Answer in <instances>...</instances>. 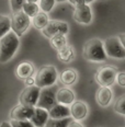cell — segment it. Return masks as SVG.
<instances>
[{"label":"cell","mask_w":125,"mask_h":127,"mask_svg":"<svg viewBox=\"0 0 125 127\" xmlns=\"http://www.w3.org/2000/svg\"><path fill=\"white\" fill-rule=\"evenodd\" d=\"M116 73L118 68L113 66H103L97 70L94 78L100 87H111L115 82Z\"/></svg>","instance_id":"6"},{"label":"cell","mask_w":125,"mask_h":127,"mask_svg":"<svg viewBox=\"0 0 125 127\" xmlns=\"http://www.w3.org/2000/svg\"><path fill=\"white\" fill-rule=\"evenodd\" d=\"M0 127H12V126L10 125L9 122H3V123L0 124Z\"/></svg>","instance_id":"34"},{"label":"cell","mask_w":125,"mask_h":127,"mask_svg":"<svg viewBox=\"0 0 125 127\" xmlns=\"http://www.w3.org/2000/svg\"><path fill=\"white\" fill-rule=\"evenodd\" d=\"M11 31L15 35L21 37L31 25V18H29L22 10L13 12L11 17Z\"/></svg>","instance_id":"5"},{"label":"cell","mask_w":125,"mask_h":127,"mask_svg":"<svg viewBox=\"0 0 125 127\" xmlns=\"http://www.w3.org/2000/svg\"><path fill=\"white\" fill-rule=\"evenodd\" d=\"M56 104V100H55V93L50 89L42 88L39 94V99L36 101L35 106L41 107L44 110L48 111L53 105Z\"/></svg>","instance_id":"10"},{"label":"cell","mask_w":125,"mask_h":127,"mask_svg":"<svg viewBox=\"0 0 125 127\" xmlns=\"http://www.w3.org/2000/svg\"><path fill=\"white\" fill-rule=\"evenodd\" d=\"M25 1H28V2H36V3H38L39 0H25Z\"/></svg>","instance_id":"36"},{"label":"cell","mask_w":125,"mask_h":127,"mask_svg":"<svg viewBox=\"0 0 125 127\" xmlns=\"http://www.w3.org/2000/svg\"><path fill=\"white\" fill-rule=\"evenodd\" d=\"M69 112H70V117L75 121H82L87 117L89 108L87 104L82 101H74L69 105Z\"/></svg>","instance_id":"12"},{"label":"cell","mask_w":125,"mask_h":127,"mask_svg":"<svg viewBox=\"0 0 125 127\" xmlns=\"http://www.w3.org/2000/svg\"><path fill=\"white\" fill-rule=\"evenodd\" d=\"M22 10L23 12L28 15L29 18H33L34 15L36 14L39 11H40V7L36 2H28L25 1L22 6Z\"/></svg>","instance_id":"22"},{"label":"cell","mask_w":125,"mask_h":127,"mask_svg":"<svg viewBox=\"0 0 125 127\" xmlns=\"http://www.w3.org/2000/svg\"><path fill=\"white\" fill-rule=\"evenodd\" d=\"M48 118V113L46 110L34 106V112L30 118V122L34 125V127H44Z\"/></svg>","instance_id":"15"},{"label":"cell","mask_w":125,"mask_h":127,"mask_svg":"<svg viewBox=\"0 0 125 127\" xmlns=\"http://www.w3.org/2000/svg\"><path fill=\"white\" fill-rule=\"evenodd\" d=\"M49 118H54V120H60V118L70 117V112H69V106L63 104H58L56 103L53 105L52 107L47 111Z\"/></svg>","instance_id":"16"},{"label":"cell","mask_w":125,"mask_h":127,"mask_svg":"<svg viewBox=\"0 0 125 127\" xmlns=\"http://www.w3.org/2000/svg\"><path fill=\"white\" fill-rule=\"evenodd\" d=\"M20 46V37L9 31L0 38V63H7L15 55Z\"/></svg>","instance_id":"1"},{"label":"cell","mask_w":125,"mask_h":127,"mask_svg":"<svg viewBox=\"0 0 125 127\" xmlns=\"http://www.w3.org/2000/svg\"><path fill=\"white\" fill-rule=\"evenodd\" d=\"M115 81L118 82V84L122 88L125 87V72L124 71H120V72L116 73V78Z\"/></svg>","instance_id":"29"},{"label":"cell","mask_w":125,"mask_h":127,"mask_svg":"<svg viewBox=\"0 0 125 127\" xmlns=\"http://www.w3.org/2000/svg\"><path fill=\"white\" fill-rule=\"evenodd\" d=\"M23 81H24V84L26 87H30V86H34V77H28V78L23 79Z\"/></svg>","instance_id":"31"},{"label":"cell","mask_w":125,"mask_h":127,"mask_svg":"<svg viewBox=\"0 0 125 127\" xmlns=\"http://www.w3.org/2000/svg\"><path fill=\"white\" fill-rule=\"evenodd\" d=\"M114 111L120 115H125V95L122 94L114 104Z\"/></svg>","instance_id":"25"},{"label":"cell","mask_w":125,"mask_h":127,"mask_svg":"<svg viewBox=\"0 0 125 127\" xmlns=\"http://www.w3.org/2000/svg\"><path fill=\"white\" fill-rule=\"evenodd\" d=\"M9 31H11V20L7 15L0 14V38Z\"/></svg>","instance_id":"23"},{"label":"cell","mask_w":125,"mask_h":127,"mask_svg":"<svg viewBox=\"0 0 125 127\" xmlns=\"http://www.w3.org/2000/svg\"><path fill=\"white\" fill-rule=\"evenodd\" d=\"M39 1H40V4H39L40 10L46 13L52 11L55 6V2H56L55 0H39Z\"/></svg>","instance_id":"26"},{"label":"cell","mask_w":125,"mask_h":127,"mask_svg":"<svg viewBox=\"0 0 125 127\" xmlns=\"http://www.w3.org/2000/svg\"><path fill=\"white\" fill-rule=\"evenodd\" d=\"M58 79V72L57 69L52 65L42 66L38 70L35 77H34V84L39 88H48L52 87L53 84Z\"/></svg>","instance_id":"3"},{"label":"cell","mask_w":125,"mask_h":127,"mask_svg":"<svg viewBox=\"0 0 125 127\" xmlns=\"http://www.w3.org/2000/svg\"><path fill=\"white\" fill-rule=\"evenodd\" d=\"M68 2L70 4H73V6H77V4H79V3H82L83 2V0H68ZM84 3V2H83Z\"/></svg>","instance_id":"33"},{"label":"cell","mask_w":125,"mask_h":127,"mask_svg":"<svg viewBox=\"0 0 125 127\" xmlns=\"http://www.w3.org/2000/svg\"><path fill=\"white\" fill-rule=\"evenodd\" d=\"M71 117L60 118V120H54V118H48L44 127H67L69 121Z\"/></svg>","instance_id":"24"},{"label":"cell","mask_w":125,"mask_h":127,"mask_svg":"<svg viewBox=\"0 0 125 127\" xmlns=\"http://www.w3.org/2000/svg\"><path fill=\"white\" fill-rule=\"evenodd\" d=\"M73 18L77 23L80 24H90L92 21V11L89 4L87 3H79L75 6L73 12Z\"/></svg>","instance_id":"8"},{"label":"cell","mask_w":125,"mask_h":127,"mask_svg":"<svg viewBox=\"0 0 125 127\" xmlns=\"http://www.w3.org/2000/svg\"><path fill=\"white\" fill-rule=\"evenodd\" d=\"M42 34L47 38H50L52 36L56 34H67L69 31V25L67 22L59 20H49L47 24L42 29Z\"/></svg>","instance_id":"7"},{"label":"cell","mask_w":125,"mask_h":127,"mask_svg":"<svg viewBox=\"0 0 125 127\" xmlns=\"http://www.w3.org/2000/svg\"><path fill=\"white\" fill-rule=\"evenodd\" d=\"M48 21H49V18L47 15V13L43 11H39L33 18H31V23L33 24V26L36 30H42L47 24Z\"/></svg>","instance_id":"20"},{"label":"cell","mask_w":125,"mask_h":127,"mask_svg":"<svg viewBox=\"0 0 125 127\" xmlns=\"http://www.w3.org/2000/svg\"><path fill=\"white\" fill-rule=\"evenodd\" d=\"M12 127H34V125L29 120L25 121H18V120H11L9 122Z\"/></svg>","instance_id":"27"},{"label":"cell","mask_w":125,"mask_h":127,"mask_svg":"<svg viewBox=\"0 0 125 127\" xmlns=\"http://www.w3.org/2000/svg\"><path fill=\"white\" fill-rule=\"evenodd\" d=\"M113 100V92L110 87H99L95 91V102L102 107H106Z\"/></svg>","instance_id":"13"},{"label":"cell","mask_w":125,"mask_h":127,"mask_svg":"<svg viewBox=\"0 0 125 127\" xmlns=\"http://www.w3.org/2000/svg\"><path fill=\"white\" fill-rule=\"evenodd\" d=\"M57 58L59 62H62L64 64H69L71 63L76 57V53L75 48L71 45L66 44L65 46H63L62 48L57 49Z\"/></svg>","instance_id":"18"},{"label":"cell","mask_w":125,"mask_h":127,"mask_svg":"<svg viewBox=\"0 0 125 127\" xmlns=\"http://www.w3.org/2000/svg\"><path fill=\"white\" fill-rule=\"evenodd\" d=\"M58 77L64 86H73L78 80V72L73 68H68V69L62 71V73Z\"/></svg>","instance_id":"19"},{"label":"cell","mask_w":125,"mask_h":127,"mask_svg":"<svg viewBox=\"0 0 125 127\" xmlns=\"http://www.w3.org/2000/svg\"><path fill=\"white\" fill-rule=\"evenodd\" d=\"M35 72V67L31 62H22L15 68V75L19 79H25L28 77H32Z\"/></svg>","instance_id":"17"},{"label":"cell","mask_w":125,"mask_h":127,"mask_svg":"<svg viewBox=\"0 0 125 127\" xmlns=\"http://www.w3.org/2000/svg\"><path fill=\"white\" fill-rule=\"evenodd\" d=\"M41 91V88L34 86L26 87V88L21 92L20 94V103L23 105H28V106H35L36 101L39 99V94Z\"/></svg>","instance_id":"9"},{"label":"cell","mask_w":125,"mask_h":127,"mask_svg":"<svg viewBox=\"0 0 125 127\" xmlns=\"http://www.w3.org/2000/svg\"><path fill=\"white\" fill-rule=\"evenodd\" d=\"M82 54L84 59L92 63H102L108 58L103 48V41L99 38H91L87 41L83 45Z\"/></svg>","instance_id":"2"},{"label":"cell","mask_w":125,"mask_h":127,"mask_svg":"<svg viewBox=\"0 0 125 127\" xmlns=\"http://www.w3.org/2000/svg\"><path fill=\"white\" fill-rule=\"evenodd\" d=\"M56 2H64V1H66V0H55Z\"/></svg>","instance_id":"37"},{"label":"cell","mask_w":125,"mask_h":127,"mask_svg":"<svg viewBox=\"0 0 125 127\" xmlns=\"http://www.w3.org/2000/svg\"><path fill=\"white\" fill-rule=\"evenodd\" d=\"M103 48L108 57L115 59L125 58V46L119 41L116 36H111L103 41Z\"/></svg>","instance_id":"4"},{"label":"cell","mask_w":125,"mask_h":127,"mask_svg":"<svg viewBox=\"0 0 125 127\" xmlns=\"http://www.w3.org/2000/svg\"><path fill=\"white\" fill-rule=\"evenodd\" d=\"M93 1H94V0H83V2H84V3H87V4H90L91 2H93Z\"/></svg>","instance_id":"35"},{"label":"cell","mask_w":125,"mask_h":127,"mask_svg":"<svg viewBox=\"0 0 125 127\" xmlns=\"http://www.w3.org/2000/svg\"><path fill=\"white\" fill-rule=\"evenodd\" d=\"M55 100L58 104H63L66 106H69L76 100L75 92L69 88H60L55 94Z\"/></svg>","instance_id":"14"},{"label":"cell","mask_w":125,"mask_h":127,"mask_svg":"<svg viewBox=\"0 0 125 127\" xmlns=\"http://www.w3.org/2000/svg\"><path fill=\"white\" fill-rule=\"evenodd\" d=\"M24 2L25 0H10V8H11L12 12L20 11Z\"/></svg>","instance_id":"28"},{"label":"cell","mask_w":125,"mask_h":127,"mask_svg":"<svg viewBox=\"0 0 125 127\" xmlns=\"http://www.w3.org/2000/svg\"><path fill=\"white\" fill-rule=\"evenodd\" d=\"M49 44L52 46V48H54L55 51L62 48L63 46H65L67 44V38H66L65 34H56V35L52 36L49 38Z\"/></svg>","instance_id":"21"},{"label":"cell","mask_w":125,"mask_h":127,"mask_svg":"<svg viewBox=\"0 0 125 127\" xmlns=\"http://www.w3.org/2000/svg\"><path fill=\"white\" fill-rule=\"evenodd\" d=\"M34 112L33 106H28V105H23L19 103L18 105H15L14 107L10 111V118L11 120H18V121H30L32 114Z\"/></svg>","instance_id":"11"},{"label":"cell","mask_w":125,"mask_h":127,"mask_svg":"<svg viewBox=\"0 0 125 127\" xmlns=\"http://www.w3.org/2000/svg\"><path fill=\"white\" fill-rule=\"evenodd\" d=\"M67 127H84V126L82 125L79 121H75V120H73V118H71V120L69 121Z\"/></svg>","instance_id":"30"},{"label":"cell","mask_w":125,"mask_h":127,"mask_svg":"<svg viewBox=\"0 0 125 127\" xmlns=\"http://www.w3.org/2000/svg\"><path fill=\"white\" fill-rule=\"evenodd\" d=\"M116 37H118V38H119V41L121 42V43L125 46V35H124V33H120L119 35L116 36Z\"/></svg>","instance_id":"32"}]
</instances>
